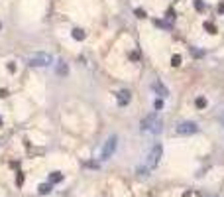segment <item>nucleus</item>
Listing matches in <instances>:
<instances>
[{
	"label": "nucleus",
	"mask_w": 224,
	"mask_h": 197,
	"mask_svg": "<svg viewBox=\"0 0 224 197\" xmlns=\"http://www.w3.org/2000/svg\"><path fill=\"white\" fill-rule=\"evenodd\" d=\"M140 128L143 132H151V134H159L163 128V120L159 118L157 114H147L146 118L142 120V124H140Z\"/></svg>",
	"instance_id": "nucleus-1"
},
{
	"label": "nucleus",
	"mask_w": 224,
	"mask_h": 197,
	"mask_svg": "<svg viewBox=\"0 0 224 197\" xmlns=\"http://www.w3.org/2000/svg\"><path fill=\"white\" fill-rule=\"evenodd\" d=\"M161 156H163V148H161V144H156L149 150V154H147V160H146V168L147 169H153L159 164V160H161Z\"/></svg>",
	"instance_id": "nucleus-2"
},
{
	"label": "nucleus",
	"mask_w": 224,
	"mask_h": 197,
	"mask_svg": "<svg viewBox=\"0 0 224 197\" xmlns=\"http://www.w3.org/2000/svg\"><path fill=\"white\" fill-rule=\"evenodd\" d=\"M116 146H118V136H110L108 140L102 144V150H100V160H110L112 154L116 152Z\"/></svg>",
	"instance_id": "nucleus-3"
},
{
	"label": "nucleus",
	"mask_w": 224,
	"mask_h": 197,
	"mask_svg": "<svg viewBox=\"0 0 224 197\" xmlns=\"http://www.w3.org/2000/svg\"><path fill=\"white\" fill-rule=\"evenodd\" d=\"M51 63H53L51 55L49 53H44V51L34 53V55L30 57V65L31 67H47V65H51Z\"/></svg>",
	"instance_id": "nucleus-4"
},
{
	"label": "nucleus",
	"mask_w": 224,
	"mask_h": 197,
	"mask_svg": "<svg viewBox=\"0 0 224 197\" xmlns=\"http://www.w3.org/2000/svg\"><path fill=\"white\" fill-rule=\"evenodd\" d=\"M175 132L181 136H191V134H197L199 132V126H197V122H191V120H185V122H179Z\"/></svg>",
	"instance_id": "nucleus-5"
},
{
	"label": "nucleus",
	"mask_w": 224,
	"mask_h": 197,
	"mask_svg": "<svg viewBox=\"0 0 224 197\" xmlns=\"http://www.w3.org/2000/svg\"><path fill=\"white\" fill-rule=\"evenodd\" d=\"M116 99H118V105L126 106L128 103H130L132 95H130V91H128V89H122V91H118V95H116Z\"/></svg>",
	"instance_id": "nucleus-6"
},
{
	"label": "nucleus",
	"mask_w": 224,
	"mask_h": 197,
	"mask_svg": "<svg viewBox=\"0 0 224 197\" xmlns=\"http://www.w3.org/2000/svg\"><path fill=\"white\" fill-rule=\"evenodd\" d=\"M151 89L159 95V97H167V95H169L167 87H165V85H163L161 81H153V83H151Z\"/></svg>",
	"instance_id": "nucleus-7"
},
{
	"label": "nucleus",
	"mask_w": 224,
	"mask_h": 197,
	"mask_svg": "<svg viewBox=\"0 0 224 197\" xmlns=\"http://www.w3.org/2000/svg\"><path fill=\"white\" fill-rule=\"evenodd\" d=\"M55 73H57L59 77H67V75H69V67H67V63H65V61H59V63L55 65Z\"/></svg>",
	"instance_id": "nucleus-8"
},
{
	"label": "nucleus",
	"mask_w": 224,
	"mask_h": 197,
	"mask_svg": "<svg viewBox=\"0 0 224 197\" xmlns=\"http://www.w3.org/2000/svg\"><path fill=\"white\" fill-rule=\"evenodd\" d=\"M73 38L79 40V41H83V40H85V32H83L81 28H75V30H73Z\"/></svg>",
	"instance_id": "nucleus-9"
},
{
	"label": "nucleus",
	"mask_w": 224,
	"mask_h": 197,
	"mask_svg": "<svg viewBox=\"0 0 224 197\" xmlns=\"http://www.w3.org/2000/svg\"><path fill=\"white\" fill-rule=\"evenodd\" d=\"M61 179H63V175H61L59 172H53V173L49 175V182H51V183H59Z\"/></svg>",
	"instance_id": "nucleus-10"
},
{
	"label": "nucleus",
	"mask_w": 224,
	"mask_h": 197,
	"mask_svg": "<svg viewBox=\"0 0 224 197\" xmlns=\"http://www.w3.org/2000/svg\"><path fill=\"white\" fill-rule=\"evenodd\" d=\"M37 191H39L41 195H45V193H49V191H51V185L44 183V185H39V187H37Z\"/></svg>",
	"instance_id": "nucleus-11"
},
{
	"label": "nucleus",
	"mask_w": 224,
	"mask_h": 197,
	"mask_svg": "<svg viewBox=\"0 0 224 197\" xmlns=\"http://www.w3.org/2000/svg\"><path fill=\"white\" fill-rule=\"evenodd\" d=\"M195 105H197V109H205L206 106V101H205V97H199L195 101Z\"/></svg>",
	"instance_id": "nucleus-12"
},
{
	"label": "nucleus",
	"mask_w": 224,
	"mask_h": 197,
	"mask_svg": "<svg viewBox=\"0 0 224 197\" xmlns=\"http://www.w3.org/2000/svg\"><path fill=\"white\" fill-rule=\"evenodd\" d=\"M171 63H173L175 67H179V65H181V55H173V57H171Z\"/></svg>",
	"instance_id": "nucleus-13"
},
{
	"label": "nucleus",
	"mask_w": 224,
	"mask_h": 197,
	"mask_svg": "<svg viewBox=\"0 0 224 197\" xmlns=\"http://www.w3.org/2000/svg\"><path fill=\"white\" fill-rule=\"evenodd\" d=\"M195 8H197V10H205V4H202V0H195Z\"/></svg>",
	"instance_id": "nucleus-14"
},
{
	"label": "nucleus",
	"mask_w": 224,
	"mask_h": 197,
	"mask_svg": "<svg viewBox=\"0 0 224 197\" xmlns=\"http://www.w3.org/2000/svg\"><path fill=\"white\" fill-rule=\"evenodd\" d=\"M205 28H206V30H209V32H210V34H214V32H216V28H214V26H212V24H209V22H206V24H205Z\"/></svg>",
	"instance_id": "nucleus-15"
},
{
	"label": "nucleus",
	"mask_w": 224,
	"mask_h": 197,
	"mask_svg": "<svg viewBox=\"0 0 224 197\" xmlns=\"http://www.w3.org/2000/svg\"><path fill=\"white\" fill-rule=\"evenodd\" d=\"M222 124H224V114H222Z\"/></svg>",
	"instance_id": "nucleus-16"
},
{
	"label": "nucleus",
	"mask_w": 224,
	"mask_h": 197,
	"mask_svg": "<svg viewBox=\"0 0 224 197\" xmlns=\"http://www.w3.org/2000/svg\"><path fill=\"white\" fill-rule=\"evenodd\" d=\"M0 124H2V120H0Z\"/></svg>",
	"instance_id": "nucleus-17"
}]
</instances>
